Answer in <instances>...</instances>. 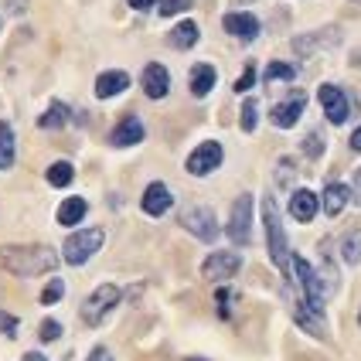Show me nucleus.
Listing matches in <instances>:
<instances>
[{"label":"nucleus","mask_w":361,"mask_h":361,"mask_svg":"<svg viewBox=\"0 0 361 361\" xmlns=\"http://www.w3.org/2000/svg\"><path fill=\"white\" fill-rule=\"evenodd\" d=\"M0 262L14 276H41L59 266V252L51 245H7L0 249Z\"/></svg>","instance_id":"f257e3e1"},{"label":"nucleus","mask_w":361,"mask_h":361,"mask_svg":"<svg viewBox=\"0 0 361 361\" xmlns=\"http://www.w3.org/2000/svg\"><path fill=\"white\" fill-rule=\"evenodd\" d=\"M290 262H293V273H297V280H300V286H303V307H307V314H310V317H317V321H324L327 286L321 283L317 269L303 259V256H290Z\"/></svg>","instance_id":"f03ea898"},{"label":"nucleus","mask_w":361,"mask_h":361,"mask_svg":"<svg viewBox=\"0 0 361 361\" xmlns=\"http://www.w3.org/2000/svg\"><path fill=\"white\" fill-rule=\"evenodd\" d=\"M262 225H266V239H269V259L276 262L283 273H290V242H286V228H283L273 198H262Z\"/></svg>","instance_id":"7ed1b4c3"},{"label":"nucleus","mask_w":361,"mask_h":361,"mask_svg":"<svg viewBox=\"0 0 361 361\" xmlns=\"http://www.w3.org/2000/svg\"><path fill=\"white\" fill-rule=\"evenodd\" d=\"M102 239H106V232H102V228H82V232H75V235H68V239H65L61 256H65L68 266H82L92 252H99Z\"/></svg>","instance_id":"20e7f679"},{"label":"nucleus","mask_w":361,"mask_h":361,"mask_svg":"<svg viewBox=\"0 0 361 361\" xmlns=\"http://www.w3.org/2000/svg\"><path fill=\"white\" fill-rule=\"evenodd\" d=\"M120 286H113V283H102V286H96L92 290V297H85V303H82V321L89 324V327H96V324H102V317L120 303Z\"/></svg>","instance_id":"39448f33"},{"label":"nucleus","mask_w":361,"mask_h":361,"mask_svg":"<svg viewBox=\"0 0 361 361\" xmlns=\"http://www.w3.org/2000/svg\"><path fill=\"white\" fill-rule=\"evenodd\" d=\"M180 225L201 242H215L219 239V221L212 215V208H201V204H191V208H184V215H180Z\"/></svg>","instance_id":"423d86ee"},{"label":"nucleus","mask_w":361,"mask_h":361,"mask_svg":"<svg viewBox=\"0 0 361 361\" xmlns=\"http://www.w3.org/2000/svg\"><path fill=\"white\" fill-rule=\"evenodd\" d=\"M249 228H252V195H239L228 215V239L235 245H249Z\"/></svg>","instance_id":"0eeeda50"},{"label":"nucleus","mask_w":361,"mask_h":361,"mask_svg":"<svg viewBox=\"0 0 361 361\" xmlns=\"http://www.w3.org/2000/svg\"><path fill=\"white\" fill-rule=\"evenodd\" d=\"M242 259L235 252H212L208 259L201 262V276L204 280H228V276H235L239 273Z\"/></svg>","instance_id":"6e6552de"},{"label":"nucleus","mask_w":361,"mask_h":361,"mask_svg":"<svg viewBox=\"0 0 361 361\" xmlns=\"http://www.w3.org/2000/svg\"><path fill=\"white\" fill-rule=\"evenodd\" d=\"M321 106H324V116L334 123V126H341L348 123V113H351V106H348V96H344L338 85H321Z\"/></svg>","instance_id":"1a4fd4ad"},{"label":"nucleus","mask_w":361,"mask_h":361,"mask_svg":"<svg viewBox=\"0 0 361 361\" xmlns=\"http://www.w3.org/2000/svg\"><path fill=\"white\" fill-rule=\"evenodd\" d=\"M221 164V147L215 140L201 143L198 150L188 157V174H195V178H204V174H212L215 167Z\"/></svg>","instance_id":"9d476101"},{"label":"nucleus","mask_w":361,"mask_h":361,"mask_svg":"<svg viewBox=\"0 0 361 361\" xmlns=\"http://www.w3.org/2000/svg\"><path fill=\"white\" fill-rule=\"evenodd\" d=\"M143 92H147L150 99H164V96L171 92V75H167V68H164L161 61H150V65L143 68Z\"/></svg>","instance_id":"9b49d317"},{"label":"nucleus","mask_w":361,"mask_h":361,"mask_svg":"<svg viewBox=\"0 0 361 361\" xmlns=\"http://www.w3.org/2000/svg\"><path fill=\"white\" fill-rule=\"evenodd\" d=\"M171 204H174V198H171L167 184H161V180H154V184L143 191V212H147V215H154V219H161Z\"/></svg>","instance_id":"f8f14e48"},{"label":"nucleus","mask_w":361,"mask_h":361,"mask_svg":"<svg viewBox=\"0 0 361 361\" xmlns=\"http://www.w3.org/2000/svg\"><path fill=\"white\" fill-rule=\"evenodd\" d=\"M225 31L228 35H235L239 41H252V38H259V20L252 18V14H225Z\"/></svg>","instance_id":"ddd939ff"},{"label":"nucleus","mask_w":361,"mask_h":361,"mask_svg":"<svg viewBox=\"0 0 361 361\" xmlns=\"http://www.w3.org/2000/svg\"><path fill=\"white\" fill-rule=\"evenodd\" d=\"M303 99H307L303 92H293V96H290L286 102H280V106L273 109V116H269V120H273V126H283V130H290L293 123L300 120V113H303Z\"/></svg>","instance_id":"4468645a"},{"label":"nucleus","mask_w":361,"mask_h":361,"mask_svg":"<svg viewBox=\"0 0 361 361\" xmlns=\"http://www.w3.org/2000/svg\"><path fill=\"white\" fill-rule=\"evenodd\" d=\"M338 41H341V31H338V27H324V31H317V35L297 38V41H293V48H297V55H314L317 48L338 44Z\"/></svg>","instance_id":"2eb2a0df"},{"label":"nucleus","mask_w":361,"mask_h":361,"mask_svg":"<svg viewBox=\"0 0 361 361\" xmlns=\"http://www.w3.org/2000/svg\"><path fill=\"white\" fill-rule=\"evenodd\" d=\"M143 133H147V130H143V123L137 120V116H126V120L113 130L109 143H113V147H133V143L143 140Z\"/></svg>","instance_id":"dca6fc26"},{"label":"nucleus","mask_w":361,"mask_h":361,"mask_svg":"<svg viewBox=\"0 0 361 361\" xmlns=\"http://www.w3.org/2000/svg\"><path fill=\"white\" fill-rule=\"evenodd\" d=\"M126 85H130V75H126V72H120V68L102 72L99 79H96V96H99V99L120 96V92H126Z\"/></svg>","instance_id":"f3484780"},{"label":"nucleus","mask_w":361,"mask_h":361,"mask_svg":"<svg viewBox=\"0 0 361 361\" xmlns=\"http://www.w3.org/2000/svg\"><path fill=\"white\" fill-rule=\"evenodd\" d=\"M348 198H351V188L341 184V180H331L327 191H324V212H327L331 219H338L344 212V204H348Z\"/></svg>","instance_id":"a211bd4d"},{"label":"nucleus","mask_w":361,"mask_h":361,"mask_svg":"<svg viewBox=\"0 0 361 361\" xmlns=\"http://www.w3.org/2000/svg\"><path fill=\"white\" fill-rule=\"evenodd\" d=\"M317 204H321V201H317L314 191H297V195L290 198V215L297 221H310L317 215Z\"/></svg>","instance_id":"6ab92c4d"},{"label":"nucleus","mask_w":361,"mask_h":361,"mask_svg":"<svg viewBox=\"0 0 361 361\" xmlns=\"http://www.w3.org/2000/svg\"><path fill=\"white\" fill-rule=\"evenodd\" d=\"M212 89H215V65H208V61H204V65H195V68H191V92L201 99V96H208Z\"/></svg>","instance_id":"aec40b11"},{"label":"nucleus","mask_w":361,"mask_h":361,"mask_svg":"<svg viewBox=\"0 0 361 361\" xmlns=\"http://www.w3.org/2000/svg\"><path fill=\"white\" fill-rule=\"evenodd\" d=\"M167 41H171L178 51H188V48L198 41V24H195V20H180L178 27L171 31V38H167Z\"/></svg>","instance_id":"412c9836"},{"label":"nucleus","mask_w":361,"mask_h":361,"mask_svg":"<svg viewBox=\"0 0 361 361\" xmlns=\"http://www.w3.org/2000/svg\"><path fill=\"white\" fill-rule=\"evenodd\" d=\"M85 212H89L85 198H65L59 208V221L61 225H79V221L85 219Z\"/></svg>","instance_id":"4be33fe9"},{"label":"nucleus","mask_w":361,"mask_h":361,"mask_svg":"<svg viewBox=\"0 0 361 361\" xmlns=\"http://www.w3.org/2000/svg\"><path fill=\"white\" fill-rule=\"evenodd\" d=\"M65 123H68V106H65V102H51V109H48L44 116H38L41 130H61Z\"/></svg>","instance_id":"5701e85b"},{"label":"nucleus","mask_w":361,"mask_h":361,"mask_svg":"<svg viewBox=\"0 0 361 361\" xmlns=\"http://www.w3.org/2000/svg\"><path fill=\"white\" fill-rule=\"evenodd\" d=\"M44 178H48L51 188H68L72 178H75V167H72L68 161H59V164H51V167H48V174H44Z\"/></svg>","instance_id":"b1692460"},{"label":"nucleus","mask_w":361,"mask_h":361,"mask_svg":"<svg viewBox=\"0 0 361 361\" xmlns=\"http://www.w3.org/2000/svg\"><path fill=\"white\" fill-rule=\"evenodd\" d=\"M14 164V130L11 123H0V171Z\"/></svg>","instance_id":"393cba45"},{"label":"nucleus","mask_w":361,"mask_h":361,"mask_svg":"<svg viewBox=\"0 0 361 361\" xmlns=\"http://www.w3.org/2000/svg\"><path fill=\"white\" fill-rule=\"evenodd\" d=\"M341 256L351 262V266H358V262H361V232H351V235H344Z\"/></svg>","instance_id":"a878e982"},{"label":"nucleus","mask_w":361,"mask_h":361,"mask_svg":"<svg viewBox=\"0 0 361 361\" xmlns=\"http://www.w3.org/2000/svg\"><path fill=\"white\" fill-rule=\"evenodd\" d=\"M297 75L293 72V65H286V61H273L269 68H266V82H290Z\"/></svg>","instance_id":"bb28decb"},{"label":"nucleus","mask_w":361,"mask_h":361,"mask_svg":"<svg viewBox=\"0 0 361 361\" xmlns=\"http://www.w3.org/2000/svg\"><path fill=\"white\" fill-rule=\"evenodd\" d=\"M303 154L310 157V161H317L324 154V137H321V130H310V137L303 140Z\"/></svg>","instance_id":"cd10ccee"},{"label":"nucleus","mask_w":361,"mask_h":361,"mask_svg":"<svg viewBox=\"0 0 361 361\" xmlns=\"http://www.w3.org/2000/svg\"><path fill=\"white\" fill-rule=\"evenodd\" d=\"M61 297H65V283H61V280H51L48 286H44V290H41V303H44V307L59 303Z\"/></svg>","instance_id":"c85d7f7f"},{"label":"nucleus","mask_w":361,"mask_h":361,"mask_svg":"<svg viewBox=\"0 0 361 361\" xmlns=\"http://www.w3.org/2000/svg\"><path fill=\"white\" fill-rule=\"evenodd\" d=\"M256 123H259V109H256V102H242V130L245 133H252L256 130Z\"/></svg>","instance_id":"c756f323"},{"label":"nucleus","mask_w":361,"mask_h":361,"mask_svg":"<svg viewBox=\"0 0 361 361\" xmlns=\"http://www.w3.org/2000/svg\"><path fill=\"white\" fill-rule=\"evenodd\" d=\"M191 7V0H161V14L164 18H174L180 11H188Z\"/></svg>","instance_id":"7c9ffc66"},{"label":"nucleus","mask_w":361,"mask_h":361,"mask_svg":"<svg viewBox=\"0 0 361 361\" xmlns=\"http://www.w3.org/2000/svg\"><path fill=\"white\" fill-rule=\"evenodd\" d=\"M61 338V324L59 321H44L41 324V341H59Z\"/></svg>","instance_id":"2f4dec72"},{"label":"nucleus","mask_w":361,"mask_h":361,"mask_svg":"<svg viewBox=\"0 0 361 361\" xmlns=\"http://www.w3.org/2000/svg\"><path fill=\"white\" fill-rule=\"evenodd\" d=\"M0 334L14 338V334H18V317H11V314H4V310H0Z\"/></svg>","instance_id":"473e14b6"},{"label":"nucleus","mask_w":361,"mask_h":361,"mask_svg":"<svg viewBox=\"0 0 361 361\" xmlns=\"http://www.w3.org/2000/svg\"><path fill=\"white\" fill-rule=\"evenodd\" d=\"M252 82H256V65H245V72H242V79L235 82V89H239V92H245Z\"/></svg>","instance_id":"72a5a7b5"},{"label":"nucleus","mask_w":361,"mask_h":361,"mask_svg":"<svg viewBox=\"0 0 361 361\" xmlns=\"http://www.w3.org/2000/svg\"><path fill=\"white\" fill-rule=\"evenodd\" d=\"M215 297H219V307H221V317H228V314H225V307H228V303H232V293H228V290H219V293H215Z\"/></svg>","instance_id":"f704fd0d"},{"label":"nucleus","mask_w":361,"mask_h":361,"mask_svg":"<svg viewBox=\"0 0 361 361\" xmlns=\"http://www.w3.org/2000/svg\"><path fill=\"white\" fill-rule=\"evenodd\" d=\"M89 361H113V355H109L106 348H92V355H89Z\"/></svg>","instance_id":"c9c22d12"},{"label":"nucleus","mask_w":361,"mask_h":361,"mask_svg":"<svg viewBox=\"0 0 361 361\" xmlns=\"http://www.w3.org/2000/svg\"><path fill=\"white\" fill-rule=\"evenodd\" d=\"M126 4H130L133 11H147V7H154L157 0H126Z\"/></svg>","instance_id":"e433bc0d"},{"label":"nucleus","mask_w":361,"mask_h":361,"mask_svg":"<svg viewBox=\"0 0 361 361\" xmlns=\"http://www.w3.org/2000/svg\"><path fill=\"white\" fill-rule=\"evenodd\" d=\"M24 4H27V0H7V11H11V14H20Z\"/></svg>","instance_id":"4c0bfd02"},{"label":"nucleus","mask_w":361,"mask_h":361,"mask_svg":"<svg viewBox=\"0 0 361 361\" xmlns=\"http://www.w3.org/2000/svg\"><path fill=\"white\" fill-rule=\"evenodd\" d=\"M355 198H358V204H361V167L355 171Z\"/></svg>","instance_id":"58836bf2"},{"label":"nucleus","mask_w":361,"mask_h":361,"mask_svg":"<svg viewBox=\"0 0 361 361\" xmlns=\"http://www.w3.org/2000/svg\"><path fill=\"white\" fill-rule=\"evenodd\" d=\"M20 361H48V358H44V355H38V351H27Z\"/></svg>","instance_id":"ea45409f"},{"label":"nucleus","mask_w":361,"mask_h":361,"mask_svg":"<svg viewBox=\"0 0 361 361\" xmlns=\"http://www.w3.org/2000/svg\"><path fill=\"white\" fill-rule=\"evenodd\" d=\"M235 4H252V0H235Z\"/></svg>","instance_id":"a19ab883"},{"label":"nucleus","mask_w":361,"mask_h":361,"mask_svg":"<svg viewBox=\"0 0 361 361\" xmlns=\"http://www.w3.org/2000/svg\"><path fill=\"white\" fill-rule=\"evenodd\" d=\"M188 361H201V358H188Z\"/></svg>","instance_id":"79ce46f5"},{"label":"nucleus","mask_w":361,"mask_h":361,"mask_svg":"<svg viewBox=\"0 0 361 361\" xmlns=\"http://www.w3.org/2000/svg\"><path fill=\"white\" fill-rule=\"evenodd\" d=\"M358 324H361V314H358Z\"/></svg>","instance_id":"37998d69"}]
</instances>
